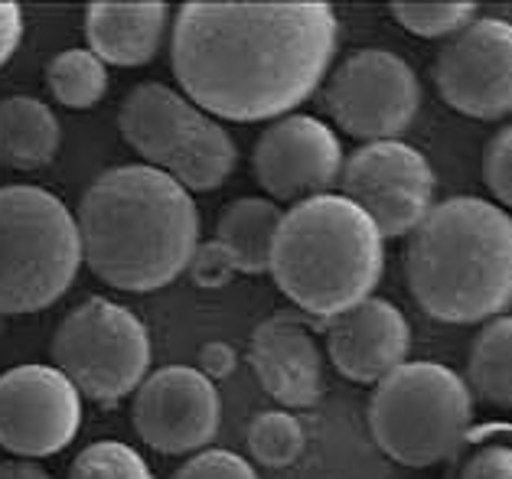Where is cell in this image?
Instances as JSON below:
<instances>
[{
  "label": "cell",
  "mask_w": 512,
  "mask_h": 479,
  "mask_svg": "<svg viewBox=\"0 0 512 479\" xmlns=\"http://www.w3.org/2000/svg\"><path fill=\"white\" fill-rule=\"evenodd\" d=\"M245 444L252 460L271 470H284L301 460V453L307 450V434L301 421L287 411H261L258 418L248 424Z\"/></svg>",
  "instance_id": "obj_23"
},
{
  "label": "cell",
  "mask_w": 512,
  "mask_h": 479,
  "mask_svg": "<svg viewBox=\"0 0 512 479\" xmlns=\"http://www.w3.org/2000/svg\"><path fill=\"white\" fill-rule=\"evenodd\" d=\"M434 85L447 108L477 121L512 111V27L503 17L467 23L434 59Z\"/></svg>",
  "instance_id": "obj_10"
},
{
  "label": "cell",
  "mask_w": 512,
  "mask_h": 479,
  "mask_svg": "<svg viewBox=\"0 0 512 479\" xmlns=\"http://www.w3.org/2000/svg\"><path fill=\"white\" fill-rule=\"evenodd\" d=\"M268 271L291 304L333 320L376 291L385 271V238L349 199L314 196L281 212Z\"/></svg>",
  "instance_id": "obj_4"
},
{
  "label": "cell",
  "mask_w": 512,
  "mask_h": 479,
  "mask_svg": "<svg viewBox=\"0 0 512 479\" xmlns=\"http://www.w3.org/2000/svg\"><path fill=\"white\" fill-rule=\"evenodd\" d=\"M411 297L441 323H490L512 297L509 212L480 196L434 203L408 238Z\"/></svg>",
  "instance_id": "obj_3"
},
{
  "label": "cell",
  "mask_w": 512,
  "mask_h": 479,
  "mask_svg": "<svg viewBox=\"0 0 512 479\" xmlns=\"http://www.w3.org/2000/svg\"><path fill=\"white\" fill-rule=\"evenodd\" d=\"M235 160H239V150H235L232 134L219 121L206 118L180 147V154L167 163L164 173L186 193H212L232 176Z\"/></svg>",
  "instance_id": "obj_20"
},
{
  "label": "cell",
  "mask_w": 512,
  "mask_h": 479,
  "mask_svg": "<svg viewBox=\"0 0 512 479\" xmlns=\"http://www.w3.org/2000/svg\"><path fill=\"white\" fill-rule=\"evenodd\" d=\"M151 333L128 307L92 297L62 317L53 336V369L69 378L79 395L121 401L151 369Z\"/></svg>",
  "instance_id": "obj_7"
},
{
  "label": "cell",
  "mask_w": 512,
  "mask_h": 479,
  "mask_svg": "<svg viewBox=\"0 0 512 479\" xmlns=\"http://www.w3.org/2000/svg\"><path fill=\"white\" fill-rule=\"evenodd\" d=\"M330 118L356 141H395L421 108L415 69L389 49H359L333 69L323 92Z\"/></svg>",
  "instance_id": "obj_8"
},
{
  "label": "cell",
  "mask_w": 512,
  "mask_h": 479,
  "mask_svg": "<svg viewBox=\"0 0 512 479\" xmlns=\"http://www.w3.org/2000/svg\"><path fill=\"white\" fill-rule=\"evenodd\" d=\"M82 424V395L53 365H17L0 375V447L20 460L66 450Z\"/></svg>",
  "instance_id": "obj_11"
},
{
  "label": "cell",
  "mask_w": 512,
  "mask_h": 479,
  "mask_svg": "<svg viewBox=\"0 0 512 479\" xmlns=\"http://www.w3.org/2000/svg\"><path fill=\"white\" fill-rule=\"evenodd\" d=\"M248 359L265 388L284 408H310L323 395V356L317 339L297 317H268L258 323Z\"/></svg>",
  "instance_id": "obj_15"
},
{
  "label": "cell",
  "mask_w": 512,
  "mask_h": 479,
  "mask_svg": "<svg viewBox=\"0 0 512 479\" xmlns=\"http://www.w3.org/2000/svg\"><path fill=\"white\" fill-rule=\"evenodd\" d=\"M411 326L392 300L369 297L327 326V352L336 372L349 382L376 385L392 369L408 362Z\"/></svg>",
  "instance_id": "obj_14"
},
{
  "label": "cell",
  "mask_w": 512,
  "mask_h": 479,
  "mask_svg": "<svg viewBox=\"0 0 512 479\" xmlns=\"http://www.w3.org/2000/svg\"><path fill=\"white\" fill-rule=\"evenodd\" d=\"M340 189L382 238H402L418 229V222L434 206V170L428 157L405 141L362 144L340 167Z\"/></svg>",
  "instance_id": "obj_9"
},
{
  "label": "cell",
  "mask_w": 512,
  "mask_h": 479,
  "mask_svg": "<svg viewBox=\"0 0 512 479\" xmlns=\"http://www.w3.org/2000/svg\"><path fill=\"white\" fill-rule=\"evenodd\" d=\"M186 271H190L193 284L203 287V291H219V287H226L232 277L239 274V271H235L232 258L216 242H199L193 248Z\"/></svg>",
  "instance_id": "obj_29"
},
{
  "label": "cell",
  "mask_w": 512,
  "mask_h": 479,
  "mask_svg": "<svg viewBox=\"0 0 512 479\" xmlns=\"http://www.w3.org/2000/svg\"><path fill=\"white\" fill-rule=\"evenodd\" d=\"M173 479H258V473L232 450H199L173 473Z\"/></svg>",
  "instance_id": "obj_28"
},
{
  "label": "cell",
  "mask_w": 512,
  "mask_h": 479,
  "mask_svg": "<svg viewBox=\"0 0 512 479\" xmlns=\"http://www.w3.org/2000/svg\"><path fill=\"white\" fill-rule=\"evenodd\" d=\"M281 209L265 196H242L219 212L216 242L232 258L239 274H265L271 261L274 232H278Z\"/></svg>",
  "instance_id": "obj_19"
},
{
  "label": "cell",
  "mask_w": 512,
  "mask_h": 479,
  "mask_svg": "<svg viewBox=\"0 0 512 479\" xmlns=\"http://www.w3.org/2000/svg\"><path fill=\"white\" fill-rule=\"evenodd\" d=\"M330 4H183L170 62L183 98L226 121H278L317 92L336 56Z\"/></svg>",
  "instance_id": "obj_1"
},
{
  "label": "cell",
  "mask_w": 512,
  "mask_h": 479,
  "mask_svg": "<svg viewBox=\"0 0 512 479\" xmlns=\"http://www.w3.org/2000/svg\"><path fill=\"white\" fill-rule=\"evenodd\" d=\"M46 82L59 105L76 111L95 108L108 92V72L85 46L62 49L59 56H53L46 66Z\"/></svg>",
  "instance_id": "obj_22"
},
{
  "label": "cell",
  "mask_w": 512,
  "mask_h": 479,
  "mask_svg": "<svg viewBox=\"0 0 512 479\" xmlns=\"http://www.w3.org/2000/svg\"><path fill=\"white\" fill-rule=\"evenodd\" d=\"M483 180L493 193L496 206L506 209L512 203V128L503 124L483 150Z\"/></svg>",
  "instance_id": "obj_27"
},
{
  "label": "cell",
  "mask_w": 512,
  "mask_h": 479,
  "mask_svg": "<svg viewBox=\"0 0 512 479\" xmlns=\"http://www.w3.org/2000/svg\"><path fill=\"white\" fill-rule=\"evenodd\" d=\"M235 365H239V356H235V349L229 343H206L203 349H199V369L196 372L216 385L235 372Z\"/></svg>",
  "instance_id": "obj_30"
},
{
  "label": "cell",
  "mask_w": 512,
  "mask_h": 479,
  "mask_svg": "<svg viewBox=\"0 0 512 479\" xmlns=\"http://www.w3.org/2000/svg\"><path fill=\"white\" fill-rule=\"evenodd\" d=\"M76 229L82 261L98 281L147 294L186 271L199 245V212L164 170L128 163L95 176L79 203Z\"/></svg>",
  "instance_id": "obj_2"
},
{
  "label": "cell",
  "mask_w": 512,
  "mask_h": 479,
  "mask_svg": "<svg viewBox=\"0 0 512 479\" xmlns=\"http://www.w3.org/2000/svg\"><path fill=\"white\" fill-rule=\"evenodd\" d=\"M343 167V144L314 115H284L258 137L252 170L271 203H304L333 193Z\"/></svg>",
  "instance_id": "obj_12"
},
{
  "label": "cell",
  "mask_w": 512,
  "mask_h": 479,
  "mask_svg": "<svg viewBox=\"0 0 512 479\" xmlns=\"http://www.w3.org/2000/svg\"><path fill=\"white\" fill-rule=\"evenodd\" d=\"M69 479H154V473L134 447L121 440H95L72 460Z\"/></svg>",
  "instance_id": "obj_25"
},
{
  "label": "cell",
  "mask_w": 512,
  "mask_h": 479,
  "mask_svg": "<svg viewBox=\"0 0 512 479\" xmlns=\"http://www.w3.org/2000/svg\"><path fill=\"white\" fill-rule=\"evenodd\" d=\"M62 128L40 98L14 95L0 102V163L10 170H40L59 154Z\"/></svg>",
  "instance_id": "obj_18"
},
{
  "label": "cell",
  "mask_w": 512,
  "mask_h": 479,
  "mask_svg": "<svg viewBox=\"0 0 512 479\" xmlns=\"http://www.w3.org/2000/svg\"><path fill=\"white\" fill-rule=\"evenodd\" d=\"M0 479H53L40 463L30 460H7L0 463Z\"/></svg>",
  "instance_id": "obj_32"
},
{
  "label": "cell",
  "mask_w": 512,
  "mask_h": 479,
  "mask_svg": "<svg viewBox=\"0 0 512 479\" xmlns=\"http://www.w3.org/2000/svg\"><path fill=\"white\" fill-rule=\"evenodd\" d=\"M496 427V424H493ZM493 427H486L477 437H464V444H473L457 479H512V450H509V431H503L496 440H490Z\"/></svg>",
  "instance_id": "obj_26"
},
{
  "label": "cell",
  "mask_w": 512,
  "mask_h": 479,
  "mask_svg": "<svg viewBox=\"0 0 512 479\" xmlns=\"http://www.w3.org/2000/svg\"><path fill=\"white\" fill-rule=\"evenodd\" d=\"M464 385L486 405H512V320L506 313L486 323L473 339Z\"/></svg>",
  "instance_id": "obj_21"
},
{
  "label": "cell",
  "mask_w": 512,
  "mask_h": 479,
  "mask_svg": "<svg viewBox=\"0 0 512 479\" xmlns=\"http://www.w3.org/2000/svg\"><path fill=\"white\" fill-rule=\"evenodd\" d=\"M76 216L40 186H0V313H40L76 281Z\"/></svg>",
  "instance_id": "obj_5"
},
{
  "label": "cell",
  "mask_w": 512,
  "mask_h": 479,
  "mask_svg": "<svg viewBox=\"0 0 512 479\" xmlns=\"http://www.w3.org/2000/svg\"><path fill=\"white\" fill-rule=\"evenodd\" d=\"M219 388L190 365H167L134 388V431L157 453H199L219 431Z\"/></svg>",
  "instance_id": "obj_13"
},
{
  "label": "cell",
  "mask_w": 512,
  "mask_h": 479,
  "mask_svg": "<svg viewBox=\"0 0 512 479\" xmlns=\"http://www.w3.org/2000/svg\"><path fill=\"white\" fill-rule=\"evenodd\" d=\"M23 43V10L20 4L0 0V69L7 66Z\"/></svg>",
  "instance_id": "obj_31"
},
{
  "label": "cell",
  "mask_w": 512,
  "mask_h": 479,
  "mask_svg": "<svg viewBox=\"0 0 512 479\" xmlns=\"http://www.w3.org/2000/svg\"><path fill=\"white\" fill-rule=\"evenodd\" d=\"M473 395L464 378L441 362H402L376 382L369 401V431L385 457L402 466L451 460L464 447Z\"/></svg>",
  "instance_id": "obj_6"
},
{
  "label": "cell",
  "mask_w": 512,
  "mask_h": 479,
  "mask_svg": "<svg viewBox=\"0 0 512 479\" xmlns=\"http://www.w3.org/2000/svg\"><path fill=\"white\" fill-rule=\"evenodd\" d=\"M170 23V7L144 4H92L85 10V43L102 66H147Z\"/></svg>",
  "instance_id": "obj_17"
},
{
  "label": "cell",
  "mask_w": 512,
  "mask_h": 479,
  "mask_svg": "<svg viewBox=\"0 0 512 479\" xmlns=\"http://www.w3.org/2000/svg\"><path fill=\"white\" fill-rule=\"evenodd\" d=\"M203 121V111L164 82L134 85L118 111L121 137L137 157H144V167L154 170H164Z\"/></svg>",
  "instance_id": "obj_16"
},
{
  "label": "cell",
  "mask_w": 512,
  "mask_h": 479,
  "mask_svg": "<svg viewBox=\"0 0 512 479\" xmlns=\"http://www.w3.org/2000/svg\"><path fill=\"white\" fill-rule=\"evenodd\" d=\"M473 14H477V4H464V0H434V4L398 0V4H392V17L398 20V27L424 36V40H444V36L451 40L454 33L473 23Z\"/></svg>",
  "instance_id": "obj_24"
}]
</instances>
